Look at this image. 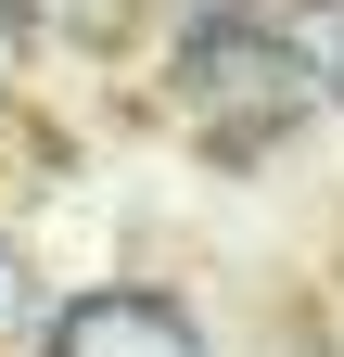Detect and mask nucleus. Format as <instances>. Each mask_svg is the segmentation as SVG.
Returning a JSON list of instances; mask_svg holds the SVG:
<instances>
[{
    "instance_id": "4",
    "label": "nucleus",
    "mask_w": 344,
    "mask_h": 357,
    "mask_svg": "<svg viewBox=\"0 0 344 357\" xmlns=\"http://www.w3.org/2000/svg\"><path fill=\"white\" fill-rule=\"evenodd\" d=\"M26 319H38V294H26V255H13V243H0V344H13Z\"/></svg>"
},
{
    "instance_id": "2",
    "label": "nucleus",
    "mask_w": 344,
    "mask_h": 357,
    "mask_svg": "<svg viewBox=\"0 0 344 357\" xmlns=\"http://www.w3.org/2000/svg\"><path fill=\"white\" fill-rule=\"evenodd\" d=\"M293 77H306V64H293L268 26H242V13H217V26L179 38V89H191L204 115H230V102H293Z\"/></svg>"
},
{
    "instance_id": "3",
    "label": "nucleus",
    "mask_w": 344,
    "mask_h": 357,
    "mask_svg": "<svg viewBox=\"0 0 344 357\" xmlns=\"http://www.w3.org/2000/svg\"><path fill=\"white\" fill-rule=\"evenodd\" d=\"M293 52H319L331 102H344V0H293Z\"/></svg>"
},
{
    "instance_id": "1",
    "label": "nucleus",
    "mask_w": 344,
    "mask_h": 357,
    "mask_svg": "<svg viewBox=\"0 0 344 357\" xmlns=\"http://www.w3.org/2000/svg\"><path fill=\"white\" fill-rule=\"evenodd\" d=\"M52 357H217L179 294H77L52 319Z\"/></svg>"
}]
</instances>
